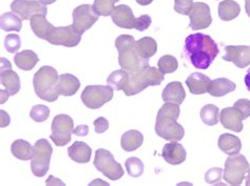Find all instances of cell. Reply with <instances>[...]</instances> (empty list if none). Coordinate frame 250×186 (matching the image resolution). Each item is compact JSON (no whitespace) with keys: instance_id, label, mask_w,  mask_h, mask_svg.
<instances>
[{"instance_id":"1","label":"cell","mask_w":250,"mask_h":186,"mask_svg":"<svg viewBox=\"0 0 250 186\" xmlns=\"http://www.w3.org/2000/svg\"><path fill=\"white\" fill-rule=\"evenodd\" d=\"M190 62L196 69L207 70L219 54L218 44L205 34H191L185 40L184 46Z\"/></svg>"},{"instance_id":"2","label":"cell","mask_w":250,"mask_h":186,"mask_svg":"<svg viewBox=\"0 0 250 186\" xmlns=\"http://www.w3.org/2000/svg\"><path fill=\"white\" fill-rule=\"evenodd\" d=\"M180 104L165 102L157 112L155 131L157 136L168 141H181L185 135V130L176 122L180 117Z\"/></svg>"},{"instance_id":"3","label":"cell","mask_w":250,"mask_h":186,"mask_svg":"<svg viewBox=\"0 0 250 186\" xmlns=\"http://www.w3.org/2000/svg\"><path fill=\"white\" fill-rule=\"evenodd\" d=\"M135 39L130 35H121L116 38L115 48L118 52V63L121 68L133 73L148 65L149 60L142 58L136 51Z\"/></svg>"},{"instance_id":"4","label":"cell","mask_w":250,"mask_h":186,"mask_svg":"<svg viewBox=\"0 0 250 186\" xmlns=\"http://www.w3.org/2000/svg\"><path fill=\"white\" fill-rule=\"evenodd\" d=\"M164 81V74L149 64L133 73H129V81L123 91L126 96H134L146 90L148 86L160 85Z\"/></svg>"},{"instance_id":"5","label":"cell","mask_w":250,"mask_h":186,"mask_svg":"<svg viewBox=\"0 0 250 186\" xmlns=\"http://www.w3.org/2000/svg\"><path fill=\"white\" fill-rule=\"evenodd\" d=\"M59 76L57 71L49 65L42 66L33 78L35 94L44 101L54 102L59 97L57 91Z\"/></svg>"},{"instance_id":"6","label":"cell","mask_w":250,"mask_h":186,"mask_svg":"<svg viewBox=\"0 0 250 186\" xmlns=\"http://www.w3.org/2000/svg\"><path fill=\"white\" fill-rule=\"evenodd\" d=\"M112 21L115 25L120 26L122 29L132 30L135 29L137 31H145L151 25V17L147 14L142 15L141 17H135L133 12L130 6L126 4H121L115 6L113 13L111 14Z\"/></svg>"},{"instance_id":"7","label":"cell","mask_w":250,"mask_h":186,"mask_svg":"<svg viewBox=\"0 0 250 186\" xmlns=\"http://www.w3.org/2000/svg\"><path fill=\"white\" fill-rule=\"evenodd\" d=\"M249 169L250 165L245 156L240 154L229 156L225 161L223 179L230 185H241Z\"/></svg>"},{"instance_id":"8","label":"cell","mask_w":250,"mask_h":186,"mask_svg":"<svg viewBox=\"0 0 250 186\" xmlns=\"http://www.w3.org/2000/svg\"><path fill=\"white\" fill-rule=\"evenodd\" d=\"M52 152H53V149L47 139H39L35 143L34 155L31 161V170L35 177L42 178L47 174L50 168Z\"/></svg>"},{"instance_id":"9","label":"cell","mask_w":250,"mask_h":186,"mask_svg":"<svg viewBox=\"0 0 250 186\" xmlns=\"http://www.w3.org/2000/svg\"><path fill=\"white\" fill-rule=\"evenodd\" d=\"M113 98V89L109 85H88L82 93L83 103L90 110H98Z\"/></svg>"},{"instance_id":"10","label":"cell","mask_w":250,"mask_h":186,"mask_svg":"<svg viewBox=\"0 0 250 186\" xmlns=\"http://www.w3.org/2000/svg\"><path fill=\"white\" fill-rule=\"evenodd\" d=\"M94 166L98 171L104 174V177L109 178L110 180H120L124 176V168L122 165L115 161L114 156L104 149H98L95 152Z\"/></svg>"},{"instance_id":"11","label":"cell","mask_w":250,"mask_h":186,"mask_svg":"<svg viewBox=\"0 0 250 186\" xmlns=\"http://www.w3.org/2000/svg\"><path fill=\"white\" fill-rule=\"evenodd\" d=\"M50 139L56 146H64L71 142V135L74 132V122L70 116L59 114L54 117L51 125Z\"/></svg>"},{"instance_id":"12","label":"cell","mask_w":250,"mask_h":186,"mask_svg":"<svg viewBox=\"0 0 250 186\" xmlns=\"http://www.w3.org/2000/svg\"><path fill=\"white\" fill-rule=\"evenodd\" d=\"M1 84L5 92L1 90V104L8 100L9 96H14L21 90V79L16 72L12 70V65L8 59L1 58V73H0Z\"/></svg>"},{"instance_id":"13","label":"cell","mask_w":250,"mask_h":186,"mask_svg":"<svg viewBox=\"0 0 250 186\" xmlns=\"http://www.w3.org/2000/svg\"><path fill=\"white\" fill-rule=\"evenodd\" d=\"M49 43L54 45H63L67 48H74L82 40V34H80L73 25L58 26L54 28L51 34L45 39Z\"/></svg>"},{"instance_id":"14","label":"cell","mask_w":250,"mask_h":186,"mask_svg":"<svg viewBox=\"0 0 250 186\" xmlns=\"http://www.w3.org/2000/svg\"><path fill=\"white\" fill-rule=\"evenodd\" d=\"M72 17H73V24L72 25L80 34L83 35L85 31L93 26L100 18V15L96 14L93 5L82 4L74 9L73 13H72Z\"/></svg>"},{"instance_id":"15","label":"cell","mask_w":250,"mask_h":186,"mask_svg":"<svg viewBox=\"0 0 250 186\" xmlns=\"http://www.w3.org/2000/svg\"><path fill=\"white\" fill-rule=\"evenodd\" d=\"M11 10L21 17L22 20H31L34 15L47 16V6L35 0H14L11 4Z\"/></svg>"},{"instance_id":"16","label":"cell","mask_w":250,"mask_h":186,"mask_svg":"<svg viewBox=\"0 0 250 186\" xmlns=\"http://www.w3.org/2000/svg\"><path fill=\"white\" fill-rule=\"evenodd\" d=\"M188 16L190 18V28L193 31L207 29L212 22L209 5L204 2H193Z\"/></svg>"},{"instance_id":"17","label":"cell","mask_w":250,"mask_h":186,"mask_svg":"<svg viewBox=\"0 0 250 186\" xmlns=\"http://www.w3.org/2000/svg\"><path fill=\"white\" fill-rule=\"evenodd\" d=\"M226 54L223 56V60L233 62L239 69H244L250 64V46L247 45H227L225 48Z\"/></svg>"},{"instance_id":"18","label":"cell","mask_w":250,"mask_h":186,"mask_svg":"<svg viewBox=\"0 0 250 186\" xmlns=\"http://www.w3.org/2000/svg\"><path fill=\"white\" fill-rule=\"evenodd\" d=\"M162 156L167 163L171 165H179L185 162L187 158V151L182 144L173 141L172 143H167L164 146Z\"/></svg>"},{"instance_id":"19","label":"cell","mask_w":250,"mask_h":186,"mask_svg":"<svg viewBox=\"0 0 250 186\" xmlns=\"http://www.w3.org/2000/svg\"><path fill=\"white\" fill-rule=\"evenodd\" d=\"M220 120L223 126L227 130L240 132L243 130V117L241 112L234 108H226L221 112Z\"/></svg>"},{"instance_id":"20","label":"cell","mask_w":250,"mask_h":186,"mask_svg":"<svg viewBox=\"0 0 250 186\" xmlns=\"http://www.w3.org/2000/svg\"><path fill=\"white\" fill-rule=\"evenodd\" d=\"M211 83L210 78L202 73H192L187 79L186 84L190 93L193 95H203L208 92L209 85Z\"/></svg>"},{"instance_id":"21","label":"cell","mask_w":250,"mask_h":186,"mask_svg":"<svg viewBox=\"0 0 250 186\" xmlns=\"http://www.w3.org/2000/svg\"><path fill=\"white\" fill-rule=\"evenodd\" d=\"M81 88V81L72 74H62L59 76L57 83V91L59 95L70 97L75 95Z\"/></svg>"},{"instance_id":"22","label":"cell","mask_w":250,"mask_h":186,"mask_svg":"<svg viewBox=\"0 0 250 186\" xmlns=\"http://www.w3.org/2000/svg\"><path fill=\"white\" fill-rule=\"evenodd\" d=\"M163 100L165 102H173L176 104H182L186 98L185 90L180 81L170 82L164 89L162 94Z\"/></svg>"},{"instance_id":"23","label":"cell","mask_w":250,"mask_h":186,"mask_svg":"<svg viewBox=\"0 0 250 186\" xmlns=\"http://www.w3.org/2000/svg\"><path fill=\"white\" fill-rule=\"evenodd\" d=\"M69 157L77 163H88L91 159L92 149L90 146L82 141H75L68 149Z\"/></svg>"},{"instance_id":"24","label":"cell","mask_w":250,"mask_h":186,"mask_svg":"<svg viewBox=\"0 0 250 186\" xmlns=\"http://www.w3.org/2000/svg\"><path fill=\"white\" fill-rule=\"evenodd\" d=\"M31 29L33 33L41 39H47L55 26L52 25L43 15H34L31 18Z\"/></svg>"},{"instance_id":"25","label":"cell","mask_w":250,"mask_h":186,"mask_svg":"<svg viewBox=\"0 0 250 186\" xmlns=\"http://www.w3.org/2000/svg\"><path fill=\"white\" fill-rule=\"evenodd\" d=\"M235 89L236 85L233 81L229 80L227 78H218L211 80L208 93L213 97H223L233 92Z\"/></svg>"},{"instance_id":"26","label":"cell","mask_w":250,"mask_h":186,"mask_svg":"<svg viewBox=\"0 0 250 186\" xmlns=\"http://www.w3.org/2000/svg\"><path fill=\"white\" fill-rule=\"evenodd\" d=\"M144 142V136L141 131L136 130H131L125 132L121 139L122 149L125 151H134L141 148Z\"/></svg>"},{"instance_id":"27","label":"cell","mask_w":250,"mask_h":186,"mask_svg":"<svg viewBox=\"0 0 250 186\" xmlns=\"http://www.w3.org/2000/svg\"><path fill=\"white\" fill-rule=\"evenodd\" d=\"M220 149L229 156L239 154L242 149V143L240 139L231 134H223L219 138Z\"/></svg>"},{"instance_id":"28","label":"cell","mask_w":250,"mask_h":186,"mask_svg":"<svg viewBox=\"0 0 250 186\" xmlns=\"http://www.w3.org/2000/svg\"><path fill=\"white\" fill-rule=\"evenodd\" d=\"M11 151L13 156L17 158L18 160L28 161L32 160L33 155H34V146H31L28 141L18 139L12 143Z\"/></svg>"},{"instance_id":"29","label":"cell","mask_w":250,"mask_h":186,"mask_svg":"<svg viewBox=\"0 0 250 186\" xmlns=\"http://www.w3.org/2000/svg\"><path fill=\"white\" fill-rule=\"evenodd\" d=\"M14 61L18 69L22 71H31L35 68V65L39 61V58L35 52L24 50L21 53H17L14 57Z\"/></svg>"},{"instance_id":"30","label":"cell","mask_w":250,"mask_h":186,"mask_svg":"<svg viewBox=\"0 0 250 186\" xmlns=\"http://www.w3.org/2000/svg\"><path fill=\"white\" fill-rule=\"evenodd\" d=\"M241 13L240 4L234 0H224L219 4V17L223 21L233 20Z\"/></svg>"},{"instance_id":"31","label":"cell","mask_w":250,"mask_h":186,"mask_svg":"<svg viewBox=\"0 0 250 186\" xmlns=\"http://www.w3.org/2000/svg\"><path fill=\"white\" fill-rule=\"evenodd\" d=\"M135 46L139 55L144 59H147V60H149V58L154 56L155 53L157 52V43L151 37L141 38L140 40L135 42Z\"/></svg>"},{"instance_id":"32","label":"cell","mask_w":250,"mask_h":186,"mask_svg":"<svg viewBox=\"0 0 250 186\" xmlns=\"http://www.w3.org/2000/svg\"><path fill=\"white\" fill-rule=\"evenodd\" d=\"M0 26L5 32H19L21 30V18L18 17L14 12L4 13L0 17Z\"/></svg>"},{"instance_id":"33","label":"cell","mask_w":250,"mask_h":186,"mask_svg":"<svg viewBox=\"0 0 250 186\" xmlns=\"http://www.w3.org/2000/svg\"><path fill=\"white\" fill-rule=\"evenodd\" d=\"M129 81V72L117 70L112 72L107 79V84L115 91H123Z\"/></svg>"},{"instance_id":"34","label":"cell","mask_w":250,"mask_h":186,"mask_svg":"<svg viewBox=\"0 0 250 186\" xmlns=\"http://www.w3.org/2000/svg\"><path fill=\"white\" fill-rule=\"evenodd\" d=\"M202 121L209 125H216L220 121V109L213 104H207L201 110Z\"/></svg>"},{"instance_id":"35","label":"cell","mask_w":250,"mask_h":186,"mask_svg":"<svg viewBox=\"0 0 250 186\" xmlns=\"http://www.w3.org/2000/svg\"><path fill=\"white\" fill-rule=\"evenodd\" d=\"M125 166L127 168V172L129 174L130 177L137 178L141 177L144 172V163L142 162L141 159L136 158V157H131L128 158L126 160V163H125Z\"/></svg>"},{"instance_id":"36","label":"cell","mask_w":250,"mask_h":186,"mask_svg":"<svg viewBox=\"0 0 250 186\" xmlns=\"http://www.w3.org/2000/svg\"><path fill=\"white\" fill-rule=\"evenodd\" d=\"M157 65H159V70L165 75L175 72L177 68H179V62H177L175 57L171 55H165L161 57Z\"/></svg>"},{"instance_id":"37","label":"cell","mask_w":250,"mask_h":186,"mask_svg":"<svg viewBox=\"0 0 250 186\" xmlns=\"http://www.w3.org/2000/svg\"><path fill=\"white\" fill-rule=\"evenodd\" d=\"M114 0H94L93 9L97 15L109 16L115 9Z\"/></svg>"},{"instance_id":"38","label":"cell","mask_w":250,"mask_h":186,"mask_svg":"<svg viewBox=\"0 0 250 186\" xmlns=\"http://www.w3.org/2000/svg\"><path fill=\"white\" fill-rule=\"evenodd\" d=\"M49 116H50V109L48 106L42 105V104L33 106L30 112V117L35 122H43L45 120H48Z\"/></svg>"},{"instance_id":"39","label":"cell","mask_w":250,"mask_h":186,"mask_svg":"<svg viewBox=\"0 0 250 186\" xmlns=\"http://www.w3.org/2000/svg\"><path fill=\"white\" fill-rule=\"evenodd\" d=\"M21 46V39L17 34H9L4 39V48L11 54H14Z\"/></svg>"},{"instance_id":"40","label":"cell","mask_w":250,"mask_h":186,"mask_svg":"<svg viewBox=\"0 0 250 186\" xmlns=\"http://www.w3.org/2000/svg\"><path fill=\"white\" fill-rule=\"evenodd\" d=\"M222 172H223V169L220 167H213L211 169H209L205 175V181L210 185H213V184L224 185L221 182L222 178H223Z\"/></svg>"},{"instance_id":"41","label":"cell","mask_w":250,"mask_h":186,"mask_svg":"<svg viewBox=\"0 0 250 186\" xmlns=\"http://www.w3.org/2000/svg\"><path fill=\"white\" fill-rule=\"evenodd\" d=\"M193 4V0H174V11L179 14L187 15Z\"/></svg>"},{"instance_id":"42","label":"cell","mask_w":250,"mask_h":186,"mask_svg":"<svg viewBox=\"0 0 250 186\" xmlns=\"http://www.w3.org/2000/svg\"><path fill=\"white\" fill-rule=\"evenodd\" d=\"M233 108L241 112L243 120L250 117V100L248 99H240L234 103Z\"/></svg>"},{"instance_id":"43","label":"cell","mask_w":250,"mask_h":186,"mask_svg":"<svg viewBox=\"0 0 250 186\" xmlns=\"http://www.w3.org/2000/svg\"><path fill=\"white\" fill-rule=\"evenodd\" d=\"M93 124L95 126L96 134H103V132L108 130V129H109V122L107 119L104 117L97 118L96 120L93 122Z\"/></svg>"},{"instance_id":"44","label":"cell","mask_w":250,"mask_h":186,"mask_svg":"<svg viewBox=\"0 0 250 186\" xmlns=\"http://www.w3.org/2000/svg\"><path fill=\"white\" fill-rule=\"evenodd\" d=\"M88 132H89L88 125H80V126H77V128L74 130L73 134H75L76 136L84 137V136L88 135Z\"/></svg>"},{"instance_id":"45","label":"cell","mask_w":250,"mask_h":186,"mask_svg":"<svg viewBox=\"0 0 250 186\" xmlns=\"http://www.w3.org/2000/svg\"><path fill=\"white\" fill-rule=\"evenodd\" d=\"M244 81H245L247 90L250 92V69H249L248 72H247V74H246V76H245Z\"/></svg>"},{"instance_id":"46","label":"cell","mask_w":250,"mask_h":186,"mask_svg":"<svg viewBox=\"0 0 250 186\" xmlns=\"http://www.w3.org/2000/svg\"><path fill=\"white\" fill-rule=\"evenodd\" d=\"M135 1L141 5H149L150 3H152L153 0H135Z\"/></svg>"},{"instance_id":"47","label":"cell","mask_w":250,"mask_h":186,"mask_svg":"<svg viewBox=\"0 0 250 186\" xmlns=\"http://www.w3.org/2000/svg\"><path fill=\"white\" fill-rule=\"evenodd\" d=\"M245 10L247 15L250 17V0H245Z\"/></svg>"},{"instance_id":"48","label":"cell","mask_w":250,"mask_h":186,"mask_svg":"<svg viewBox=\"0 0 250 186\" xmlns=\"http://www.w3.org/2000/svg\"><path fill=\"white\" fill-rule=\"evenodd\" d=\"M39 1H41L42 3H43L44 5H47V4H52V3H54L56 0H39Z\"/></svg>"},{"instance_id":"49","label":"cell","mask_w":250,"mask_h":186,"mask_svg":"<svg viewBox=\"0 0 250 186\" xmlns=\"http://www.w3.org/2000/svg\"><path fill=\"white\" fill-rule=\"evenodd\" d=\"M246 185L250 186V169L248 170L247 175H246Z\"/></svg>"},{"instance_id":"50","label":"cell","mask_w":250,"mask_h":186,"mask_svg":"<svg viewBox=\"0 0 250 186\" xmlns=\"http://www.w3.org/2000/svg\"><path fill=\"white\" fill-rule=\"evenodd\" d=\"M114 1H115V2H118V1H120V0H114Z\"/></svg>"}]
</instances>
